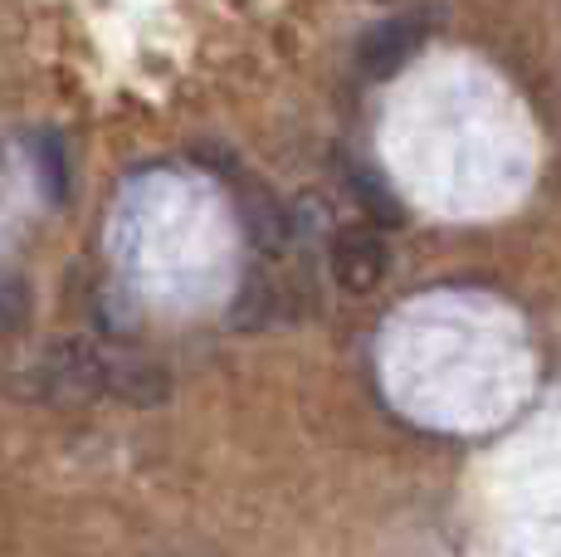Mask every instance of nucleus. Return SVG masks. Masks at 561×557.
<instances>
[{"instance_id":"1","label":"nucleus","mask_w":561,"mask_h":557,"mask_svg":"<svg viewBox=\"0 0 561 557\" xmlns=\"http://www.w3.org/2000/svg\"><path fill=\"white\" fill-rule=\"evenodd\" d=\"M113 387V352L89 338H59L20 372V396L39 406H89Z\"/></svg>"},{"instance_id":"2","label":"nucleus","mask_w":561,"mask_h":557,"mask_svg":"<svg viewBox=\"0 0 561 557\" xmlns=\"http://www.w3.org/2000/svg\"><path fill=\"white\" fill-rule=\"evenodd\" d=\"M391 270V254L376 225H342L332 235V278H337L347 294H371L376 284Z\"/></svg>"},{"instance_id":"3","label":"nucleus","mask_w":561,"mask_h":557,"mask_svg":"<svg viewBox=\"0 0 561 557\" xmlns=\"http://www.w3.org/2000/svg\"><path fill=\"white\" fill-rule=\"evenodd\" d=\"M420 45H425V20L386 15L357 39V69L366 79H391V73H401L405 64L415 59Z\"/></svg>"},{"instance_id":"4","label":"nucleus","mask_w":561,"mask_h":557,"mask_svg":"<svg viewBox=\"0 0 561 557\" xmlns=\"http://www.w3.org/2000/svg\"><path fill=\"white\" fill-rule=\"evenodd\" d=\"M240 216H244V235L254 240L259 254H284L288 240H294V220H288V211L278 206L268 191H240Z\"/></svg>"},{"instance_id":"5","label":"nucleus","mask_w":561,"mask_h":557,"mask_svg":"<svg viewBox=\"0 0 561 557\" xmlns=\"http://www.w3.org/2000/svg\"><path fill=\"white\" fill-rule=\"evenodd\" d=\"M107 396H117L127 406H161L171 396V377L152 357H117L113 352V387H107Z\"/></svg>"},{"instance_id":"6","label":"nucleus","mask_w":561,"mask_h":557,"mask_svg":"<svg viewBox=\"0 0 561 557\" xmlns=\"http://www.w3.org/2000/svg\"><path fill=\"white\" fill-rule=\"evenodd\" d=\"M274 308H278V288L268 278H244L240 298L230 308V323L234 328H268L274 323Z\"/></svg>"},{"instance_id":"7","label":"nucleus","mask_w":561,"mask_h":557,"mask_svg":"<svg viewBox=\"0 0 561 557\" xmlns=\"http://www.w3.org/2000/svg\"><path fill=\"white\" fill-rule=\"evenodd\" d=\"M352 196L362 201V211L371 216V225H401V206H396V196L386 191V181L376 177V171L366 167H352Z\"/></svg>"},{"instance_id":"8","label":"nucleus","mask_w":561,"mask_h":557,"mask_svg":"<svg viewBox=\"0 0 561 557\" xmlns=\"http://www.w3.org/2000/svg\"><path fill=\"white\" fill-rule=\"evenodd\" d=\"M35 152H39V171H45V196H49V201H64V191H69V171H64V147H59V137L45 133Z\"/></svg>"},{"instance_id":"9","label":"nucleus","mask_w":561,"mask_h":557,"mask_svg":"<svg viewBox=\"0 0 561 557\" xmlns=\"http://www.w3.org/2000/svg\"><path fill=\"white\" fill-rule=\"evenodd\" d=\"M30 304H25V284H0V333H20Z\"/></svg>"}]
</instances>
